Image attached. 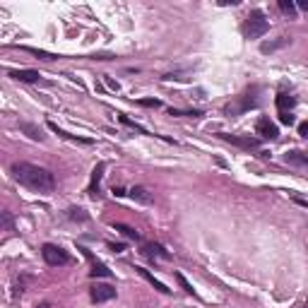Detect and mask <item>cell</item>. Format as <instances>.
Returning a JSON list of instances; mask_svg holds the SVG:
<instances>
[{
  "mask_svg": "<svg viewBox=\"0 0 308 308\" xmlns=\"http://www.w3.org/2000/svg\"><path fill=\"white\" fill-rule=\"evenodd\" d=\"M12 176H15L17 183H22L24 188H29V191H34V193H53L55 188L53 173L27 162L12 164Z\"/></svg>",
  "mask_w": 308,
  "mask_h": 308,
  "instance_id": "obj_1",
  "label": "cell"
},
{
  "mask_svg": "<svg viewBox=\"0 0 308 308\" xmlns=\"http://www.w3.org/2000/svg\"><path fill=\"white\" fill-rule=\"evenodd\" d=\"M267 29H270V22H267L263 10H253L241 24V32H243L245 39H260L263 34H267Z\"/></svg>",
  "mask_w": 308,
  "mask_h": 308,
  "instance_id": "obj_2",
  "label": "cell"
},
{
  "mask_svg": "<svg viewBox=\"0 0 308 308\" xmlns=\"http://www.w3.org/2000/svg\"><path fill=\"white\" fill-rule=\"evenodd\" d=\"M41 255H44V260L51 265V267H60V265L70 263V255L65 253L60 245H53V243H46L44 248H41Z\"/></svg>",
  "mask_w": 308,
  "mask_h": 308,
  "instance_id": "obj_3",
  "label": "cell"
},
{
  "mask_svg": "<svg viewBox=\"0 0 308 308\" xmlns=\"http://www.w3.org/2000/svg\"><path fill=\"white\" fill-rule=\"evenodd\" d=\"M253 106H258V99H251L248 94H243V97H236L231 104H227V106H224V113H227V116H238V113L253 109Z\"/></svg>",
  "mask_w": 308,
  "mask_h": 308,
  "instance_id": "obj_4",
  "label": "cell"
},
{
  "mask_svg": "<svg viewBox=\"0 0 308 308\" xmlns=\"http://www.w3.org/2000/svg\"><path fill=\"white\" fill-rule=\"evenodd\" d=\"M219 137L236 147H243V149H258L260 147V140L258 137H251V135H227V133H219Z\"/></svg>",
  "mask_w": 308,
  "mask_h": 308,
  "instance_id": "obj_5",
  "label": "cell"
},
{
  "mask_svg": "<svg viewBox=\"0 0 308 308\" xmlns=\"http://www.w3.org/2000/svg\"><path fill=\"white\" fill-rule=\"evenodd\" d=\"M89 296L94 303H104V301H111L116 299V287H111V284H97V287H91Z\"/></svg>",
  "mask_w": 308,
  "mask_h": 308,
  "instance_id": "obj_6",
  "label": "cell"
},
{
  "mask_svg": "<svg viewBox=\"0 0 308 308\" xmlns=\"http://www.w3.org/2000/svg\"><path fill=\"white\" fill-rule=\"evenodd\" d=\"M255 133L263 137V140H277V137H280V130H277V126L272 123L270 118H260V120L255 123Z\"/></svg>",
  "mask_w": 308,
  "mask_h": 308,
  "instance_id": "obj_7",
  "label": "cell"
},
{
  "mask_svg": "<svg viewBox=\"0 0 308 308\" xmlns=\"http://www.w3.org/2000/svg\"><path fill=\"white\" fill-rule=\"evenodd\" d=\"M80 251L84 253V258H87V260L91 263L89 277H111V270H109V267H106L104 263H99V260H97V258H94V255H91L87 248H80Z\"/></svg>",
  "mask_w": 308,
  "mask_h": 308,
  "instance_id": "obj_8",
  "label": "cell"
},
{
  "mask_svg": "<svg viewBox=\"0 0 308 308\" xmlns=\"http://www.w3.org/2000/svg\"><path fill=\"white\" fill-rule=\"evenodd\" d=\"M277 109L282 111V113H289L294 106H296V97H291V94H287V91H282V94H277Z\"/></svg>",
  "mask_w": 308,
  "mask_h": 308,
  "instance_id": "obj_9",
  "label": "cell"
},
{
  "mask_svg": "<svg viewBox=\"0 0 308 308\" xmlns=\"http://www.w3.org/2000/svg\"><path fill=\"white\" fill-rule=\"evenodd\" d=\"M104 169H106V166H104V164H97V166H94V171H91L89 195H94V198H97V195H99V183H101V176H104Z\"/></svg>",
  "mask_w": 308,
  "mask_h": 308,
  "instance_id": "obj_10",
  "label": "cell"
},
{
  "mask_svg": "<svg viewBox=\"0 0 308 308\" xmlns=\"http://www.w3.org/2000/svg\"><path fill=\"white\" fill-rule=\"evenodd\" d=\"M10 77L17 80V82H39L41 80V75H39L37 70H12Z\"/></svg>",
  "mask_w": 308,
  "mask_h": 308,
  "instance_id": "obj_11",
  "label": "cell"
},
{
  "mask_svg": "<svg viewBox=\"0 0 308 308\" xmlns=\"http://www.w3.org/2000/svg\"><path fill=\"white\" fill-rule=\"evenodd\" d=\"M135 270L140 272V274H142V277H145V280L149 282V284H152V287H154V289H157V291H162V294H171V289H169L166 284H162V282L157 280L154 274H149V270H145V267H135Z\"/></svg>",
  "mask_w": 308,
  "mask_h": 308,
  "instance_id": "obj_12",
  "label": "cell"
},
{
  "mask_svg": "<svg viewBox=\"0 0 308 308\" xmlns=\"http://www.w3.org/2000/svg\"><path fill=\"white\" fill-rule=\"evenodd\" d=\"M287 164H296V166H308V154L299 152V149H291V152L284 154Z\"/></svg>",
  "mask_w": 308,
  "mask_h": 308,
  "instance_id": "obj_13",
  "label": "cell"
},
{
  "mask_svg": "<svg viewBox=\"0 0 308 308\" xmlns=\"http://www.w3.org/2000/svg\"><path fill=\"white\" fill-rule=\"evenodd\" d=\"M48 128L53 130L55 135L65 137V140H73V142H82V145H91V140H87V137H77V135H70V133H65V130H60V128L55 126V123H48Z\"/></svg>",
  "mask_w": 308,
  "mask_h": 308,
  "instance_id": "obj_14",
  "label": "cell"
},
{
  "mask_svg": "<svg viewBox=\"0 0 308 308\" xmlns=\"http://www.w3.org/2000/svg\"><path fill=\"white\" fill-rule=\"evenodd\" d=\"M142 253H145L147 258H154V255H159V258H169V253L164 251L162 245H152V243H145V245H142Z\"/></svg>",
  "mask_w": 308,
  "mask_h": 308,
  "instance_id": "obj_15",
  "label": "cell"
},
{
  "mask_svg": "<svg viewBox=\"0 0 308 308\" xmlns=\"http://www.w3.org/2000/svg\"><path fill=\"white\" fill-rule=\"evenodd\" d=\"M19 128H22L32 140H44V135H41V130H39L37 126H32V123H19Z\"/></svg>",
  "mask_w": 308,
  "mask_h": 308,
  "instance_id": "obj_16",
  "label": "cell"
},
{
  "mask_svg": "<svg viewBox=\"0 0 308 308\" xmlns=\"http://www.w3.org/2000/svg\"><path fill=\"white\" fill-rule=\"evenodd\" d=\"M113 229H116V231H120L123 236H128V238H135V241H140V234H137L135 229L126 227V224H113Z\"/></svg>",
  "mask_w": 308,
  "mask_h": 308,
  "instance_id": "obj_17",
  "label": "cell"
},
{
  "mask_svg": "<svg viewBox=\"0 0 308 308\" xmlns=\"http://www.w3.org/2000/svg\"><path fill=\"white\" fill-rule=\"evenodd\" d=\"M22 51H27V53H34L39 58H44V60H55L53 53H46V51H39V48H32V46H22Z\"/></svg>",
  "mask_w": 308,
  "mask_h": 308,
  "instance_id": "obj_18",
  "label": "cell"
},
{
  "mask_svg": "<svg viewBox=\"0 0 308 308\" xmlns=\"http://www.w3.org/2000/svg\"><path fill=\"white\" fill-rule=\"evenodd\" d=\"M287 44H289V39H280V41H274V44H263L260 51H263V53H270V51H277L280 46H287Z\"/></svg>",
  "mask_w": 308,
  "mask_h": 308,
  "instance_id": "obj_19",
  "label": "cell"
},
{
  "mask_svg": "<svg viewBox=\"0 0 308 308\" xmlns=\"http://www.w3.org/2000/svg\"><path fill=\"white\" fill-rule=\"evenodd\" d=\"M280 10L284 12V15H289V17H294V15H296V5H294V3H289V0H280Z\"/></svg>",
  "mask_w": 308,
  "mask_h": 308,
  "instance_id": "obj_20",
  "label": "cell"
},
{
  "mask_svg": "<svg viewBox=\"0 0 308 308\" xmlns=\"http://www.w3.org/2000/svg\"><path fill=\"white\" fill-rule=\"evenodd\" d=\"M130 195H133V198L135 200H140V202H149V195H147V191L145 188H140V186H137V188H133V191H130Z\"/></svg>",
  "mask_w": 308,
  "mask_h": 308,
  "instance_id": "obj_21",
  "label": "cell"
},
{
  "mask_svg": "<svg viewBox=\"0 0 308 308\" xmlns=\"http://www.w3.org/2000/svg\"><path fill=\"white\" fill-rule=\"evenodd\" d=\"M118 118H120V123H123V126H130V128H135V130H140V133H145V128H140V126L135 123V120H130V118L123 116V113H120ZM145 135H147V133H145Z\"/></svg>",
  "mask_w": 308,
  "mask_h": 308,
  "instance_id": "obj_22",
  "label": "cell"
},
{
  "mask_svg": "<svg viewBox=\"0 0 308 308\" xmlns=\"http://www.w3.org/2000/svg\"><path fill=\"white\" fill-rule=\"evenodd\" d=\"M171 116H193V118H198V116H202L200 111H178V109H171L169 111Z\"/></svg>",
  "mask_w": 308,
  "mask_h": 308,
  "instance_id": "obj_23",
  "label": "cell"
},
{
  "mask_svg": "<svg viewBox=\"0 0 308 308\" xmlns=\"http://www.w3.org/2000/svg\"><path fill=\"white\" fill-rule=\"evenodd\" d=\"M140 106H149V109H159L162 101L159 99H140Z\"/></svg>",
  "mask_w": 308,
  "mask_h": 308,
  "instance_id": "obj_24",
  "label": "cell"
},
{
  "mask_svg": "<svg viewBox=\"0 0 308 308\" xmlns=\"http://www.w3.org/2000/svg\"><path fill=\"white\" fill-rule=\"evenodd\" d=\"M176 280L181 282V287H183V289H186V291H188V294H193V296H195V291H193V287H191V284H188V280H186V277H183L181 272H178V274H176Z\"/></svg>",
  "mask_w": 308,
  "mask_h": 308,
  "instance_id": "obj_25",
  "label": "cell"
},
{
  "mask_svg": "<svg viewBox=\"0 0 308 308\" xmlns=\"http://www.w3.org/2000/svg\"><path fill=\"white\" fill-rule=\"evenodd\" d=\"M280 120L284 126H294V116L291 113H280Z\"/></svg>",
  "mask_w": 308,
  "mask_h": 308,
  "instance_id": "obj_26",
  "label": "cell"
},
{
  "mask_svg": "<svg viewBox=\"0 0 308 308\" xmlns=\"http://www.w3.org/2000/svg\"><path fill=\"white\" fill-rule=\"evenodd\" d=\"M299 135L303 137V140H308V120H303V123L299 126Z\"/></svg>",
  "mask_w": 308,
  "mask_h": 308,
  "instance_id": "obj_27",
  "label": "cell"
},
{
  "mask_svg": "<svg viewBox=\"0 0 308 308\" xmlns=\"http://www.w3.org/2000/svg\"><path fill=\"white\" fill-rule=\"evenodd\" d=\"M70 212H73V214H70L73 219H87V214H82L84 209H70Z\"/></svg>",
  "mask_w": 308,
  "mask_h": 308,
  "instance_id": "obj_28",
  "label": "cell"
},
{
  "mask_svg": "<svg viewBox=\"0 0 308 308\" xmlns=\"http://www.w3.org/2000/svg\"><path fill=\"white\" fill-rule=\"evenodd\" d=\"M111 251H116V253H123V251H126V245H123V243H111Z\"/></svg>",
  "mask_w": 308,
  "mask_h": 308,
  "instance_id": "obj_29",
  "label": "cell"
},
{
  "mask_svg": "<svg viewBox=\"0 0 308 308\" xmlns=\"http://www.w3.org/2000/svg\"><path fill=\"white\" fill-rule=\"evenodd\" d=\"M106 84H109L111 89H118V82H113V80H109V77H106Z\"/></svg>",
  "mask_w": 308,
  "mask_h": 308,
  "instance_id": "obj_30",
  "label": "cell"
},
{
  "mask_svg": "<svg viewBox=\"0 0 308 308\" xmlns=\"http://www.w3.org/2000/svg\"><path fill=\"white\" fill-rule=\"evenodd\" d=\"M299 8L301 10H308V0H299Z\"/></svg>",
  "mask_w": 308,
  "mask_h": 308,
  "instance_id": "obj_31",
  "label": "cell"
},
{
  "mask_svg": "<svg viewBox=\"0 0 308 308\" xmlns=\"http://www.w3.org/2000/svg\"><path fill=\"white\" fill-rule=\"evenodd\" d=\"M37 308H51V303H39Z\"/></svg>",
  "mask_w": 308,
  "mask_h": 308,
  "instance_id": "obj_32",
  "label": "cell"
},
{
  "mask_svg": "<svg viewBox=\"0 0 308 308\" xmlns=\"http://www.w3.org/2000/svg\"><path fill=\"white\" fill-rule=\"evenodd\" d=\"M303 308H308V301H306V303H303Z\"/></svg>",
  "mask_w": 308,
  "mask_h": 308,
  "instance_id": "obj_33",
  "label": "cell"
}]
</instances>
